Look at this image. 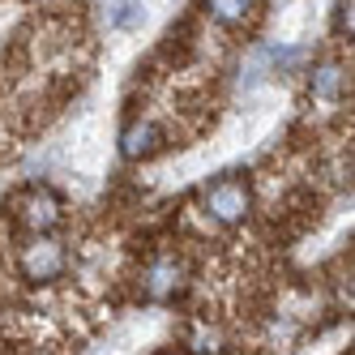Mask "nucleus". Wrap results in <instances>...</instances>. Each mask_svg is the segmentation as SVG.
Returning a JSON list of instances; mask_svg holds the SVG:
<instances>
[{"label":"nucleus","mask_w":355,"mask_h":355,"mask_svg":"<svg viewBox=\"0 0 355 355\" xmlns=\"http://www.w3.org/2000/svg\"><path fill=\"white\" fill-rule=\"evenodd\" d=\"M201 206H206V214L218 227H240L252 210V184L244 175H218L206 189V197H201Z\"/></svg>","instance_id":"1"},{"label":"nucleus","mask_w":355,"mask_h":355,"mask_svg":"<svg viewBox=\"0 0 355 355\" xmlns=\"http://www.w3.org/2000/svg\"><path fill=\"white\" fill-rule=\"evenodd\" d=\"M17 266H21V274H26L31 283H56V278L64 274V266H69V252H64L60 240H52L47 232H35V240L21 248Z\"/></svg>","instance_id":"2"},{"label":"nucleus","mask_w":355,"mask_h":355,"mask_svg":"<svg viewBox=\"0 0 355 355\" xmlns=\"http://www.w3.org/2000/svg\"><path fill=\"white\" fill-rule=\"evenodd\" d=\"M17 218H21L26 232H52V227H60V218H64V201H60L56 189L39 184L17 201Z\"/></svg>","instance_id":"3"},{"label":"nucleus","mask_w":355,"mask_h":355,"mask_svg":"<svg viewBox=\"0 0 355 355\" xmlns=\"http://www.w3.org/2000/svg\"><path fill=\"white\" fill-rule=\"evenodd\" d=\"M180 287H184V266L175 257H155L146 266V274H141V291H146V300H155V304L171 300Z\"/></svg>","instance_id":"4"},{"label":"nucleus","mask_w":355,"mask_h":355,"mask_svg":"<svg viewBox=\"0 0 355 355\" xmlns=\"http://www.w3.org/2000/svg\"><path fill=\"white\" fill-rule=\"evenodd\" d=\"M159 150H163V129L155 120H137L120 133V155L129 163H146V159H155Z\"/></svg>","instance_id":"5"},{"label":"nucleus","mask_w":355,"mask_h":355,"mask_svg":"<svg viewBox=\"0 0 355 355\" xmlns=\"http://www.w3.org/2000/svg\"><path fill=\"white\" fill-rule=\"evenodd\" d=\"M257 5L261 0H206V17L214 21V26H223V31H236V26H244V21H252Z\"/></svg>","instance_id":"6"},{"label":"nucleus","mask_w":355,"mask_h":355,"mask_svg":"<svg viewBox=\"0 0 355 355\" xmlns=\"http://www.w3.org/2000/svg\"><path fill=\"white\" fill-rule=\"evenodd\" d=\"M343 86H347V73H343V64H334V60L317 64L313 78H309V90H313V98H321V103H334V98H343Z\"/></svg>","instance_id":"7"},{"label":"nucleus","mask_w":355,"mask_h":355,"mask_svg":"<svg viewBox=\"0 0 355 355\" xmlns=\"http://www.w3.org/2000/svg\"><path fill=\"white\" fill-rule=\"evenodd\" d=\"M112 31H141L146 26V0H116L107 13Z\"/></svg>","instance_id":"8"},{"label":"nucleus","mask_w":355,"mask_h":355,"mask_svg":"<svg viewBox=\"0 0 355 355\" xmlns=\"http://www.w3.org/2000/svg\"><path fill=\"white\" fill-rule=\"evenodd\" d=\"M334 31L351 35V0H338V13H334Z\"/></svg>","instance_id":"9"}]
</instances>
